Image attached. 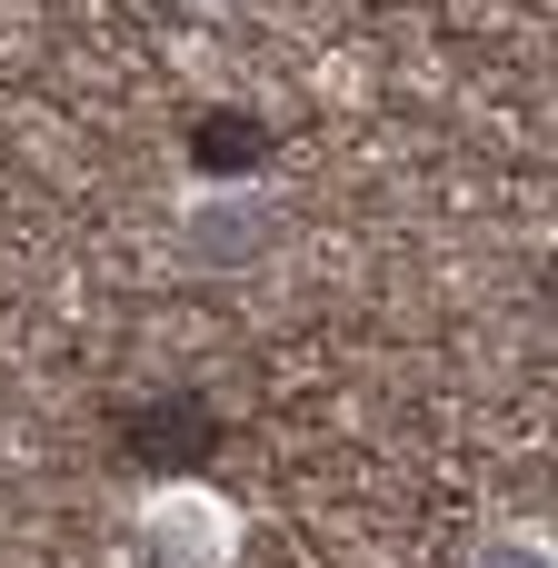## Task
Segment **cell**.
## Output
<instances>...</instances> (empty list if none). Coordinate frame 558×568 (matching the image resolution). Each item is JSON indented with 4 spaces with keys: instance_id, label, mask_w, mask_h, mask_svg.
I'll use <instances>...</instances> for the list:
<instances>
[{
    "instance_id": "6da1fadb",
    "label": "cell",
    "mask_w": 558,
    "mask_h": 568,
    "mask_svg": "<svg viewBox=\"0 0 558 568\" xmlns=\"http://www.w3.org/2000/svg\"><path fill=\"white\" fill-rule=\"evenodd\" d=\"M120 429H130L140 459H160V449H170V459H180V449H210V409H200V399H160V409H140V419H120Z\"/></svg>"
},
{
    "instance_id": "7a4b0ae2",
    "label": "cell",
    "mask_w": 558,
    "mask_h": 568,
    "mask_svg": "<svg viewBox=\"0 0 558 568\" xmlns=\"http://www.w3.org/2000/svg\"><path fill=\"white\" fill-rule=\"evenodd\" d=\"M200 160H220V170L230 160H260V130H200Z\"/></svg>"
}]
</instances>
